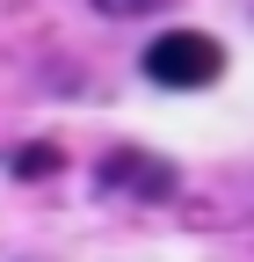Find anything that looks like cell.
<instances>
[{"label": "cell", "mask_w": 254, "mask_h": 262, "mask_svg": "<svg viewBox=\"0 0 254 262\" xmlns=\"http://www.w3.org/2000/svg\"><path fill=\"white\" fill-rule=\"evenodd\" d=\"M145 73L160 88H211L225 73V44L204 37V29H167V37L145 44Z\"/></svg>", "instance_id": "cell-1"}, {"label": "cell", "mask_w": 254, "mask_h": 262, "mask_svg": "<svg viewBox=\"0 0 254 262\" xmlns=\"http://www.w3.org/2000/svg\"><path fill=\"white\" fill-rule=\"evenodd\" d=\"M102 189H123V196L160 204V196H174V168L153 160V153H138V146H116V153L102 160Z\"/></svg>", "instance_id": "cell-2"}, {"label": "cell", "mask_w": 254, "mask_h": 262, "mask_svg": "<svg viewBox=\"0 0 254 262\" xmlns=\"http://www.w3.org/2000/svg\"><path fill=\"white\" fill-rule=\"evenodd\" d=\"M15 175H58V146H22L15 153Z\"/></svg>", "instance_id": "cell-3"}, {"label": "cell", "mask_w": 254, "mask_h": 262, "mask_svg": "<svg viewBox=\"0 0 254 262\" xmlns=\"http://www.w3.org/2000/svg\"><path fill=\"white\" fill-rule=\"evenodd\" d=\"M174 8V0H94V15H116V22H131V15H160Z\"/></svg>", "instance_id": "cell-4"}]
</instances>
